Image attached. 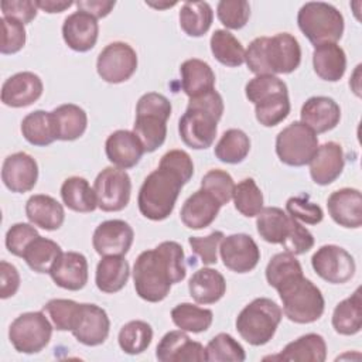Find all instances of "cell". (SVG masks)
<instances>
[{"label": "cell", "instance_id": "obj_1", "mask_svg": "<svg viewBox=\"0 0 362 362\" xmlns=\"http://www.w3.org/2000/svg\"><path fill=\"white\" fill-rule=\"evenodd\" d=\"M185 256L181 245L165 240L137 256L133 266L134 290L141 300L158 303L168 296L173 284L185 279Z\"/></svg>", "mask_w": 362, "mask_h": 362}, {"label": "cell", "instance_id": "obj_2", "mask_svg": "<svg viewBox=\"0 0 362 362\" xmlns=\"http://www.w3.org/2000/svg\"><path fill=\"white\" fill-rule=\"evenodd\" d=\"M245 62L256 76L291 74L301 62V48L290 33L257 37L245 51Z\"/></svg>", "mask_w": 362, "mask_h": 362}, {"label": "cell", "instance_id": "obj_3", "mask_svg": "<svg viewBox=\"0 0 362 362\" xmlns=\"http://www.w3.org/2000/svg\"><path fill=\"white\" fill-rule=\"evenodd\" d=\"M222 113L223 99L215 89L191 98L184 115L178 120V133L182 143L194 150L211 147Z\"/></svg>", "mask_w": 362, "mask_h": 362}, {"label": "cell", "instance_id": "obj_4", "mask_svg": "<svg viewBox=\"0 0 362 362\" xmlns=\"http://www.w3.org/2000/svg\"><path fill=\"white\" fill-rule=\"evenodd\" d=\"M185 184L187 181L181 174L164 164H158V168L151 171L140 187L137 195L140 214L150 221L167 219Z\"/></svg>", "mask_w": 362, "mask_h": 362}, {"label": "cell", "instance_id": "obj_5", "mask_svg": "<svg viewBox=\"0 0 362 362\" xmlns=\"http://www.w3.org/2000/svg\"><path fill=\"white\" fill-rule=\"evenodd\" d=\"M284 315L296 324H311L321 318L325 301L321 290L303 274L293 276L277 288Z\"/></svg>", "mask_w": 362, "mask_h": 362}, {"label": "cell", "instance_id": "obj_6", "mask_svg": "<svg viewBox=\"0 0 362 362\" xmlns=\"http://www.w3.org/2000/svg\"><path fill=\"white\" fill-rule=\"evenodd\" d=\"M171 109V102L157 92L144 93L139 99L133 133L141 141L146 153L156 151L165 141Z\"/></svg>", "mask_w": 362, "mask_h": 362}, {"label": "cell", "instance_id": "obj_7", "mask_svg": "<svg viewBox=\"0 0 362 362\" xmlns=\"http://www.w3.org/2000/svg\"><path fill=\"white\" fill-rule=\"evenodd\" d=\"M281 308L270 298L259 297L250 301L236 318V331L247 344L260 346L276 334L281 321Z\"/></svg>", "mask_w": 362, "mask_h": 362}, {"label": "cell", "instance_id": "obj_8", "mask_svg": "<svg viewBox=\"0 0 362 362\" xmlns=\"http://www.w3.org/2000/svg\"><path fill=\"white\" fill-rule=\"evenodd\" d=\"M297 24L314 47L337 42L344 34V17L341 11L324 1H308L303 4L297 14Z\"/></svg>", "mask_w": 362, "mask_h": 362}, {"label": "cell", "instance_id": "obj_9", "mask_svg": "<svg viewBox=\"0 0 362 362\" xmlns=\"http://www.w3.org/2000/svg\"><path fill=\"white\" fill-rule=\"evenodd\" d=\"M52 322L44 311L20 314L8 328V339L14 349L21 354H38L52 337Z\"/></svg>", "mask_w": 362, "mask_h": 362}, {"label": "cell", "instance_id": "obj_10", "mask_svg": "<svg viewBox=\"0 0 362 362\" xmlns=\"http://www.w3.org/2000/svg\"><path fill=\"white\" fill-rule=\"evenodd\" d=\"M318 148L317 134L304 123L293 122L276 137V154L281 163L291 167L308 164Z\"/></svg>", "mask_w": 362, "mask_h": 362}, {"label": "cell", "instance_id": "obj_11", "mask_svg": "<svg viewBox=\"0 0 362 362\" xmlns=\"http://www.w3.org/2000/svg\"><path fill=\"white\" fill-rule=\"evenodd\" d=\"M93 189L99 209L103 212H119L124 209L130 201L132 180L126 170L106 167L98 174Z\"/></svg>", "mask_w": 362, "mask_h": 362}, {"label": "cell", "instance_id": "obj_12", "mask_svg": "<svg viewBox=\"0 0 362 362\" xmlns=\"http://www.w3.org/2000/svg\"><path fill=\"white\" fill-rule=\"evenodd\" d=\"M137 69V54L127 44L115 41L107 44L96 59L98 75L109 83H122L133 76Z\"/></svg>", "mask_w": 362, "mask_h": 362}, {"label": "cell", "instance_id": "obj_13", "mask_svg": "<svg viewBox=\"0 0 362 362\" xmlns=\"http://www.w3.org/2000/svg\"><path fill=\"white\" fill-rule=\"evenodd\" d=\"M311 266L317 276L331 284L349 281L356 270L352 255L337 245H324L317 249L311 257Z\"/></svg>", "mask_w": 362, "mask_h": 362}, {"label": "cell", "instance_id": "obj_14", "mask_svg": "<svg viewBox=\"0 0 362 362\" xmlns=\"http://www.w3.org/2000/svg\"><path fill=\"white\" fill-rule=\"evenodd\" d=\"M219 255L225 267L239 274L252 272L260 260L257 243L246 233L223 236L219 245Z\"/></svg>", "mask_w": 362, "mask_h": 362}, {"label": "cell", "instance_id": "obj_15", "mask_svg": "<svg viewBox=\"0 0 362 362\" xmlns=\"http://www.w3.org/2000/svg\"><path fill=\"white\" fill-rule=\"evenodd\" d=\"M110 331V320L107 313L96 304H79L75 322L72 325V335L75 339L86 346H96L106 341Z\"/></svg>", "mask_w": 362, "mask_h": 362}, {"label": "cell", "instance_id": "obj_16", "mask_svg": "<svg viewBox=\"0 0 362 362\" xmlns=\"http://www.w3.org/2000/svg\"><path fill=\"white\" fill-rule=\"evenodd\" d=\"M134 239L133 228L122 219H109L99 223L92 236V245L100 256H124Z\"/></svg>", "mask_w": 362, "mask_h": 362}, {"label": "cell", "instance_id": "obj_17", "mask_svg": "<svg viewBox=\"0 0 362 362\" xmlns=\"http://www.w3.org/2000/svg\"><path fill=\"white\" fill-rule=\"evenodd\" d=\"M38 180V164L27 153L18 151L7 156L1 167V181L11 192L31 191Z\"/></svg>", "mask_w": 362, "mask_h": 362}, {"label": "cell", "instance_id": "obj_18", "mask_svg": "<svg viewBox=\"0 0 362 362\" xmlns=\"http://www.w3.org/2000/svg\"><path fill=\"white\" fill-rule=\"evenodd\" d=\"M44 90L41 78L23 71L7 78L1 86V102L10 107H25L37 102Z\"/></svg>", "mask_w": 362, "mask_h": 362}, {"label": "cell", "instance_id": "obj_19", "mask_svg": "<svg viewBox=\"0 0 362 362\" xmlns=\"http://www.w3.org/2000/svg\"><path fill=\"white\" fill-rule=\"evenodd\" d=\"M156 358L160 362H201L205 361V348L201 342L192 341L185 331L167 332L156 348Z\"/></svg>", "mask_w": 362, "mask_h": 362}, {"label": "cell", "instance_id": "obj_20", "mask_svg": "<svg viewBox=\"0 0 362 362\" xmlns=\"http://www.w3.org/2000/svg\"><path fill=\"white\" fill-rule=\"evenodd\" d=\"M98 18L86 11L78 10L64 20L62 38L65 44L76 52L90 51L98 41Z\"/></svg>", "mask_w": 362, "mask_h": 362}, {"label": "cell", "instance_id": "obj_21", "mask_svg": "<svg viewBox=\"0 0 362 362\" xmlns=\"http://www.w3.org/2000/svg\"><path fill=\"white\" fill-rule=\"evenodd\" d=\"M49 276L58 287L78 291L88 283V260L79 252H62L52 264Z\"/></svg>", "mask_w": 362, "mask_h": 362}, {"label": "cell", "instance_id": "obj_22", "mask_svg": "<svg viewBox=\"0 0 362 362\" xmlns=\"http://www.w3.org/2000/svg\"><path fill=\"white\" fill-rule=\"evenodd\" d=\"M328 214L332 221L344 228H361L362 225V194L356 188H341L327 199Z\"/></svg>", "mask_w": 362, "mask_h": 362}, {"label": "cell", "instance_id": "obj_23", "mask_svg": "<svg viewBox=\"0 0 362 362\" xmlns=\"http://www.w3.org/2000/svg\"><path fill=\"white\" fill-rule=\"evenodd\" d=\"M301 123L308 126L315 134L325 133L337 127L341 119L339 105L328 96H311L301 106Z\"/></svg>", "mask_w": 362, "mask_h": 362}, {"label": "cell", "instance_id": "obj_24", "mask_svg": "<svg viewBox=\"0 0 362 362\" xmlns=\"http://www.w3.org/2000/svg\"><path fill=\"white\" fill-rule=\"evenodd\" d=\"M310 164V175L318 185L334 182L342 173L345 165L344 150L335 141H327L318 146Z\"/></svg>", "mask_w": 362, "mask_h": 362}, {"label": "cell", "instance_id": "obj_25", "mask_svg": "<svg viewBox=\"0 0 362 362\" xmlns=\"http://www.w3.org/2000/svg\"><path fill=\"white\" fill-rule=\"evenodd\" d=\"M105 153L115 167L127 170L134 167L146 151L133 132L116 130L106 139Z\"/></svg>", "mask_w": 362, "mask_h": 362}, {"label": "cell", "instance_id": "obj_26", "mask_svg": "<svg viewBox=\"0 0 362 362\" xmlns=\"http://www.w3.org/2000/svg\"><path fill=\"white\" fill-rule=\"evenodd\" d=\"M221 206L222 205L211 194L199 188L185 199L180 211V218L189 229H204L215 221Z\"/></svg>", "mask_w": 362, "mask_h": 362}, {"label": "cell", "instance_id": "obj_27", "mask_svg": "<svg viewBox=\"0 0 362 362\" xmlns=\"http://www.w3.org/2000/svg\"><path fill=\"white\" fill-rule=\"evenodd\" d=\"M25 216L37 228L57 230L65 221V211L55 198L45 194H35L25 202Z\"/></svg>", "mask_w": 362, "mask_h": 362}, {"label": "cell", "instance_id": "obj_28", "mask_svg": "<svg viewBox=\"0 0 362 362\" xmlns=\"http://www.w3.org/2000/svg\"><path fill=\"white\" fill-rule=\"evenodd\" d=\"M327 358V344L320 334H305L288 342L281 352L264 359L294 361V362H324Z\"/></svg>", "mask_w": 362, "mask_h": 362}, {"label": "cell", "instance_id": "obj_29", "mask_svg": "<svg viewBox=\"0 0 362 362\" xmlns=\"http://www.w3.org/2000/svg\"><path fill=\"white\" fill-rule=\"evenodd\" d=\"M188 291L197 304H214L226 291L225 277L215 269H198L188 281Z\"/></svg>", "mask_w": 362, "mask_h": 362}, {"label": "cell", "instance_id": "obj_30", "mask_svg": "<svg viewBox=\"0 0 362 362\" xmlns=\"http://www.w3.org/2000/svg\"><path fill=\"white\" fill-rule=\"evenodd\" d=\"M57 140L72 141L79 139L88 126L86 112L74 103H64L51 112Z\"/></svg>", "mask_w": 362, "mask_h": 362}, {"label": "cell", "instance_id": "obj_31", "mask_svg": "<svg viewBox=\"0 0 362 362\" xmlns=\"http://www.w3.org/2000/svg\"><path fill=\"white\" fill-rule=\"evenodd\" d=\"M181 88L191 99L215 89V74L209 64L202 59L191 58L181 64Z\"/></svg>", "mask_w": 362, "mask_h": 362}, {"label": "cell", "instance_id": "obj_32", "mask_svg": "<svg viewBox=\"0 0 362 362\" xmlns=\"http://www.w3.org/2000/svg\"><path fill=\"white\" fill-rule=\"evenodd\" d=\"M313 66L322 81L338 82L346 69L345 51L337 42L318 45L313 52Z\"/></svg>", "mask_w": 362, "mask_h": 362}, {"label": "cell", "instance_id": "obj_33", "mask_svg": "<svg viewBox=\"0 0 362 362\" xmlns=\"http://www.w3.org/2000/svg\"><path fill=\"white\" fill-rule=\"evenodd\" d=\"M130 276V267L123 256H103L96 266V287L106 294L120 291Z\"/></svg>", "mask_w": 362, "mask_h": 362}, {"label": "cell", "instance_id": "obj_34", "mask_svg": "<svg viewBox=\"0 0 362 362\" xmlns=\"http://www.w3.org/2000/svg\"><path fill=\"white\" fill-rule=\"evenodd\" d=\"M256 216V228L260 238L269 243L281 245L291 228L293 218L277 206L262 208Z\"/></svg>", "mask_w": 362, "mask_h": 362}, {"label": "cell", "instance_id": "obj_35", "mask_svg": "<svg viewBox=\"0 0 362 362\" xmlns=\"http://www.w3.org/2000/svg\"><path fill=\"white\" fill-rule=\"evenodd\" d=\"M61 198L65 206L75 212H93L98 208L95 189L83 177H69L61 185Z\"/></svg>", "mask_w": 362, "mask_h": 362}, {"label": "cell", "instance_id": "obj_36", "mask_svg": "<svg viewBox=\"0 0 362 362\" xmlns=\"http://www.w3.org/2000/svg\"><path fill=\"white\" fill-rule=\"evenodd\" d=\"M332 328L339 335H355L362 328V300L361 288L352 296L339 301L332 313Z\"/></svg>", "mask_w": 362, "mask_h": 362}, {"label": "cell", "instance_id": "obj_37", "mask_svg": "<svg viewBox=\"0 0 362 362\" xmlns=\"http://www.w3.org/2000/svg\"><path fill=\"white\" fill-rule=\"evenodd\" d=\"M181 30L189 37H202L211 28L214 11L206 1H185L180 10Z\"/></svg>", "mask_w": 362, "mask_h": 362}, {"label": "cell", "instance_id": "obj_38", "mask_svg": "<svg viewBox=\"0 0 362 362\" xmlns=\"http://www.w3.org/2000/svg\"><path fill=\"white\" fill-rule=\"evenodd\" d=\"M61 253V246L57 242L48 238L37 236L25 247L23 259L31 270L37 273H49L52 264Z\"/></svg>", "mask_w": 362, "mask_h": 362}, {"label": "cell", "instance_id": "obj_39", "mask_svg": "<svg viewBox=\"0 0 362 362\" xmlns=\"http://www.w3.org/2000/svg\"><path fill=\"white\" fill-rule=\"evenodd\" d=\"M21 133L24 139L33 146L45 147L54 143L57 139L54 133L51 112L34 110L28 113L21 120Z\"/></svg>", "mask_w": 362, "mask_h": 362}, {"label": "cell", "instance_id": "obj_40", "mask_svg": "<svg viewBox=\"0 0 362 362\" xmlns=\"http://www.w3.org/2000/svg\"><path fill=\"white\" fill-rule=\"evenodd\" d=\"M171 320L180 329L198 334L206 331L211 327L214 313L208 308H202L191 303H181L171 310Z\"/></svg>", "mask_w": 362, "mask_h": 362}, {"label": "cell", "instance_id": "obj_41", "mask_svg": "<svg viewBox=\"0 0 362 362\" xmlns=\"http://www.w3.org/2000/svg\"><path fill=\"white\" fill-rule=\"evenodd\" d=\"M211 51L218 62L226 66H240L245 62V48L228 30H215L211 35Z\"/></svg>", "mask_w": 362, "mask_h": 362}, {"label": "cell", "instance_id": "obj_42", "mask_svg": "<svg viewBox=\"0 0 362 362\" xmlns=\"http://www.w3.org/2000/svg\"><path fill=\"white\" fill-rule=\"evenodd\" d=\"M250 151V139L240 129L226 130L215 146V156L226 164L242 163Z\"/></svg>", "mask_w": 362, "mask_h": 362}, {"label": "cell", "instance_id": "obj_43", "mask_svg": "<svg viewBox=\"0 0 362 362\" xmlns=\"http://www.w3.org/2000/svg\"><path fill=\"white\" fill-rule=\"evenodd\" d=\"M288 90L274 92L255 105L256 120L264 127H273L281 123L290 113Z\"/></svg>", "mask_w": 362, "mask_h": 362}, {"label": "cell", "instance_id": "obj_44", "mask_svg": "<svg viewBox=\"0 0 362 362\" xmlns=\"http://www.w3.org/2000/svg\"><path fill=\"white\" fill-rule=\"evenodd\" d=\"M153 339V328L148 322L133 320L124 324L117 335L119 346L124 354L139 355L144 352Z\"/></svg>", "mask_w": 362, "mask_h": 362}, {"label": "cell", "instance_id": "obj_45", "mask_svg": "<svg viewBox=\"0 0 362 362\" xmlns=\"http://www.w3.org/2000/svg\"><path fill=\"white\" fill-rule=\"evenodd\" d=\"M232 199L236 211L246 218L256 216L263 208V194L253 178H245L235 184Z\"/></svg>", "mask_w": 362, "mask_h": 362}, {"label": "cell", "instance_id": "obj_46", "mask_svg": "<svg viewBox=\"0 0 362 362\" xmlns=\"http://www.w3.org/2000/svg\"><path fill=\"white\" fill-rule=\"evenodd\" d=\"M245 359L246 354L243 346L226 332H219L205 346V361L209 362H243Z\"/></svg>", "mask_w": 362, "mask_h": 362}, {"label": "cell", "instance_id": "obj_47", "mask_svg": "<svg viewBox=\"0 0 362 362\" xmlns=\"http://www.w3.org/2000/svg\"><path fill=\"white\" fill-rule=\"evenodd\" d=\"M297 274H303V267L296 256L288 252L274 255L266 266V280L273 288Z\"/></svg>", "mask_w": 362, "mask_h": 362}, {"label": "cell", "instance_id": "obj_48", "mask_svg": "<svg viewBox=\"0 0 362 362\" xmlns=\"http://www.w3.org/2000/svg\"><path fill=\"white\" fill-rule=\"evenodd\" d=\"M78 308L79 303L74 300L52 298L42 307V311L47 314L55 329L71 331L75 322Z\"/></svg>", "mask_w": 362, "mask_h": 362}, {"label": "cell", "instance_id": "obj_49", "mask_svg": "<svg viewBox=\"0 0 362 362\" xmlns=\"http://www.w3.org/2000/svg\"><path fill=\"white\" fill-rule=\"evenodd\" d=\"M201 188L211 194L221 205H226L232 199L235 182L228 171L214 168L202 177Z\"/></svg>", "mask_w": 362, "mask_h": 362}, {"label": "cell", "instance_id": "obj_50", "mask_svg": "<svg viewBox=\"0 0 362 362\" xmlns=\"http://www.w3.org/2000/svg\"><path fill=\"white\" fill-rule=\"evenodd\" d=\"M218 20L229 30H240L250 17V6L245 0H221L216 6Z\"/></svg>", "mask_w": 362, "mask_h": 362}, {"label": "cell", "instance_id": "obj_51", "mask_svg": "<svg viewBox=\"0 0 362 362\" xmlns=\"http://www.w3.org/2000/svg\"><path fill=\"white\" fill-rule=\"evenodd\" d=\"M286 209L291 218L308 225H317L324 218L321 206L311 202L307 194L288 198L286 202Z\"/></svg>", "mask_w": 362, "mask_h": 362}, {"label": "cell", "instance_id": "obj_52", "mask_svg": "<svg viewBox=\"0 0 362 362\" xmlns=\"http://www.w3.org/2000/svg\"><path fill=\"white\" fill-rule=\"evenodd\" d=\"M284 89H287V85L279 76H276V75H257L246 83L245 95L249 99V102L256 105L263 98H266V96H269L274 92L284 90Z\"/></svg>", "mask_w": 362, "mask_h": 362}, {"label": "cell", "instance_id": "obj_53", "mask_svg": "<svg viewBox=\"0 0 362 362\" xmlns=\"http://www.w3.org/2000/svg\"><path fill=\"white\" fill-rule=\"evenodd\" d=\"M223 232L214 230L206 236H189L188 243L191 250L201 259L202 264H215L218 262V250Z\"/></svg>", "mask_w": 362, "mask_h": 362}, {"label": "cell", "instance_id": "obj_54", "mask_svg": "<svg viewBox=\"0 0 362 362\" xmlns=\"http://www.w3.org/2000/svg\"><path fill=\"white\" fill-rule=\"evenodd\" d=\"M0 24H1L0 52L4 55L18 52L25 44L24 24L7 17H1Z\"/></svg>", "mask_w": 362, "mask_h": 362}, {"label": "cell", "instance_id": "obj_55", "mask_svg": "<svg viewBox=\"0 0 362 362\" xmlns=\"http://www.w3.org/2000/svg\"><path fill=\"white\" fill-rule=\"evenodd\" d=\"M37 236L40 235L33 223H14L6 233V247L11 255L23 257L25 247Z\"/></svg>", "mask_w": 362, "mask_h": 362}, {"label": "cell", "instance_id": "obj_56", "mask_svg": "<svg viewBox=\"0 0 362 362\" xmlns=\"http://www.w3.org/2000/svg\"><path fill=\"white\" fill-rule=\"evenodd\" d=\"M281 246L284 247L286 252L294 256L303 255V253H307L314 246V236L305 226H303L298 221L293 218L291 228L286 239L283 240Z\"/></svg>", "mask_w": 362, "mask_h": 362}, {"label": "cell", "instance_id": "obj_57", "mask_svg": "<svg viewBox=\"0 0 362 362\" xmlns=\"http://www.w3.org/2000/svg\"><path fill=\"white\" fill-rule=\"evenodd\" d=\"M3 17L13 18L21 24H28L37 17V4L33 0H6L0 4Z\"/></svg>", "mask_w": 362, "mask_h": 362}, {"label": "cell", "instance_id": "obj_58", "mask_svg": "<svg viewBox=\"0 0 362 362\" xmlns=\"http://www.w3.org/2000/svg\"><path fill=\"white\" fill-rule=\"evenodd\" d=\"M160 164H164L170 168H173L174 171H177L178 174H181L184 177V180L188 182L194 174V163L191 156L184 151V150H170L167 151L161 160Z\"/></svg>", "mask_w": 362, "mask_h": 362}, {"label": "cell", "instance_id": "obj_59", "mask_svg": "<svg viewBox=\"0 0 362 362\" xmlns=\"http://www.w3.org/2000/svg\"><path fill=\"white\" fill-rule=\"evenodd\" d=\"M0 297L3 300L13 297L20 287L18 270L6 260L0 262Z\"/></svg>", "mask_w": 362, "mask_h": 362}, {"label": "cell", "instance_id": "obj_60", "mask_svg": "<svg viewBox=\"0 0 362 362\" xmlns=\"http://www.w3.org/2000/svg\"><path fill=\"white\" fill-rule=\"evenodd\" d=\"M115 4H116L115 1H105V0H82L75 3L78 10L86 11L96 18L106 17L113 10Z\"/></svg>", "mask_w": 362, "mask_h": 362}, {"label": "cell", "instance_id": "obj_61", "mask_svg": "<svg viewBox=\"0 0 362 362\" xmlns=\"http://www.w3.org/2000/svg\"><path fill=\"white\" fill-rule=\"evenodd\" d=\"M35 4L38 8H41L45 13L54 14V13H62L66 8H69L74 3L65 1V0H35Z\"/></svg>", "mask_w": 362, "mask_h": 362}, {"label": "cell", "instance_id": "obj_62", "mask_svg": "<svg viewBox=\"0 0 362 362\" xmlns=\"http://www.w3.org/2000/svg\"><path fill=\"white\" fill-rule=\"evenodd\" d=\"M359 71H361V65H358L356 66V69H355V72H354V76H352V79L349 81V86L352 88V90L355 92V95L356 96H361V88H359Z\"/></svg>", "mask_w": 362, "mask_h": 362}, {"label": "cell", "instance_id": "obj_63", "mask_svg": "<svg viewBox=\"0 0 362 362\" xmlns=\"http://www.w3.org/2000/svg\"><path fill=\"white\" fill-rule=\"evenodd\" d=\"M146 4H148V6H151V7H154V8H165V7H173V6H175L177 3L174 1V3H146Z\"/></svg>", "mask_w": 362, "mask_h": 362}]
</instances>
